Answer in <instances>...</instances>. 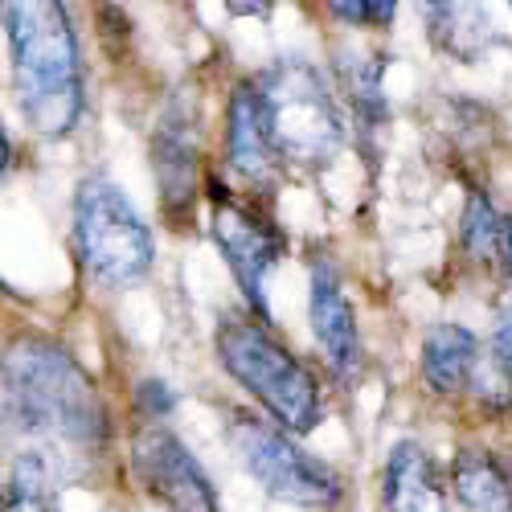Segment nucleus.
Masks as SVG:
<instances>
[{"mask_svg":"<svg viewBox=\"0 0 512 512\" xmlns=\"http://www.w3.org/2000/svg\"><path fill=\"white\" fill-rule=\"evenodd\" d=\"M0 447L9 459H37L54 480L107 447L103 398L58 340L17 336L0 353Z\"/></svg>","mask_w":512,"mask_h":512,"instance_id":"nucleus-1","label":"nucleus"},{"mask_svg":"<svg viewBox=\"0 0 512 512\" xmlns=\"http://www.w3.org/2000/svg\"><path fill=\"white\" fill-rule=\"evenodd\" d=\"M13 95L37 136H70L82 119V54L66 0H0Z\"/></svg>","mask_w":512,"mask_h":512,"instance_id":"nucleus-2","label":"nucleus"},{"mask_svg":"<svg viewBox=\"0 0 512 512\" xmlns=\"http://www.w3.org/2000/svg\"><path fill=\"white\" fill-rule=\"evenodd\" d=\"M222 369L259 402L275 426L291 435H308L324 418V394L316 373L295 357L283 340L271 332L267 316L230 312L213 332Z\"/></svg>","mask_w":512,"mask_h":512,"instance_id":"nucleus-3","label":"nucleus"},{"mask_svg":"<svg viewBox=\"0 0 512 512\" xmlns=\"http://www.w3.org/2000/svg\"><path fill=\"white\" fill-rule=\"evenodd\" d=\"M254 91H259L271 148L283 168L324 173L340 160L349 144V123L340 115L328 78L308 58L287 54L271 62L254 78Z\"/></svg>","mask_w":512,"mask_h":512,"instance_id":"nucleus-4","label":"nucleus"},{"mask_svg":"<svg viewBox=\"0 0 512 512\" xmlns=\"http://www.w3.org/2000/svg\"><path fill=\"white\" fill-rule=\"evenodd\" d=\"M74 254L103 287H132L156 263L148 222L107 177H87L74 193Z\"/></svg>","mask_w":512,"mask_h":512,"instance_id":"nucleus-5","label":"nucleus"},{"mask_svg":"<svg viewBox=\"0 0 512 512\" xmlns=\"http://www.w3.org/2000/svg\"><path fill=\"white\" fill-rule=\"evenodd\" d=\"M230 443L238 463L254 476V484L283 504L308 508V512H332L345 500V484H340L332 467L316 459L308 447H300L295 435L275 422L242 414L230 426Z\"/></svg>","mask_w":512,"mask_h":512,"instance_id":"nucleus-6","label":"nucleus"},{"mask_svg":"<svg viewBox=\"0 0 512 512\" xmlns=\"http://www.w3.org/2000/svg\"><path fill=\"white\" fill-rule=\"evenodd\" d=\"M209 197V234L218 242L226 267L234 271L254 316H267V275L283 263L287 238L275 218L259 205V193H238L234 185L209 177L201 181Z\"/></svg>","mask_w":512,"mask_h":512,"instance_id":"nucleus-7","label":"nucleus"},{"mask_svg":"<svg viewBox=\"0 0 512 512\" xmlns=\"http://www.w3.org/2000/svg\"><path fill=\"white\" fill-rule=\"evenodd\" d=\"M152 173L160 189V205L177 226L193 222L197 193H201V115L197 103L177 91L164 103L156 132H152Z\"/></svg>","mask_w":512,"mask_h":512,"instance_id":"nucleus-8","label":"nucleus"},{"mask_svg":"<svg viewBox=\"0 0 512 512\" xmlns=\"http://www.w3.org/2000/svg\"><path fill=\"white\" fill-rule=\"evenodd\" d=\"M132 472L140 488L168 512H218V492L205 467L160 422H144L132 435Z\"/></svg>","mask_w":512,"mask_h":512,"instance_id":"nucleus-9","label":"nucleus"},{"mask_svg":"<svg viewBox=\"0 0 512 512\" xmlns=\"http://www.w3.org/2000/svg\"><path fill=\"white\" fill-rule=\"evenodd\" d=\"M308 320H312V336L328 369L340 381H349L361 369V332H357V312L345 291V279H340L332 259H312Z\"/></svg>","mask_w":512,"mask_h":512,"instance_id":"nucleus-10","label":"nucleus"},{"mask_svg":"<svg viewBox=\"0 0 512 512\" xmlns=\"http://www.w3.org/2000/svg\"><path fill=\"white\" fill-rule=\"evenodd\" d=\"M226 164L246 185V193H271L283 173V164L271 148L267 115H263L259 91H254V78L238 82L226 107Z\"/></svg>","mask_w":512,"mask_h":512,"instance_id":"nucleus-11","label":"nucleus"},{"mask_svg":"<svg viewBox=\"0 0 512 512\" xmlns=\"http://www.w3.org/2000/svg\"><path fill=\"white\" fill-rule=\"evenodd\" d=\"M381 512H451L435 459L422 443L402 439L381 467Z\"/></svg>","mask_w":512,"mask_h":512,"instance_id":"nucleus-12","label":"nucleus"},{"mask_svg":"<svg viewBox=\"0 0 512 512\" xmlns=\"http://www.w3.org/2000/svg\"><path fill=\"white\" fill-rule=\"evenodd\" d=\"M480 357V340L476 332H467L463 324H435L431 332L422 336V381L426 390L439 394V398H455L467 390Z\"/></svg>","mask_w":512,"mask_h":512,"instance_id":"nucleus-13","label":"nucleus"},{"mask_svg":"<svg viewBox=\"0 0 512 512\" xmlns=\"http://www.w3.org/2000/svg\"><path fill=\"white\" fill-rule=\"evenodd\" d=\"M451 492L467 512H512V476L484 447H459L455 451Z\"/></svg>","mask_w":512,"mask_h":512,"instance_id":"nucleus-14","label":"nucleus"},{"mask_svg":"<svg viewBox=\"0 0 512 512\" xmlns=\"http://www.w3.org/2000/svg\"><path fill=\"white\" fill-rule=\"evenodd\" d=\"M422 25L435 41L439 54L459 62H472L484 54V41L492 37V21L472 0H422Z\"/></svg>","mask_w":512,"mask_h":512,"instance_id":"nucleus-15","label":"nucleus"},{"mask_svg":"<svg viewBox=\"0 0 512 512\" xmlns=\"http://www.w3.org/2000/svg\"><path fill=\"white\" fill-rule=\"evenodd\" d=\"M336 78H340V95H345L353 123L365 136H373L386 123V58H377L369 50H340L336 54Z\"/></svg>","mask_w":512,"mask_h":512,"instance_id":"nucleus-16","label":"nucleus"},{"mask_svg":"<svg viewBox=\"0 0 512 512\" xmlns=\"http://www.w3.org/2000/svg\"><path fill=\"white\" fill-rule=\"evenodd\" d=\"M500 242H504V213L492 205L488 193L472 189L459 218V246L472 263L480 267H500Z\"/></svg>","mask_w":512,"mask_h":512,"instance_id":"nucleus-17","label":"nucleus"},{"mask_svg":"<svg viewBox=\"0 0 512 512\" xmlns=\"http://www.w3.org/2000/svg\"><path fill=\"white\" fill-rule=\"evenodd\" d=\"M54 476L37 459H9V476L0 480V512H58Z\"/></svg>","mask_w":512,"mask_h":512,"instance_id":"nucleus-18","label":"nucleus"},{"mask_svg":"<svg viewBox=\"0 0 512 512\" xmlns=\"http://www.w3.org/2000/svg\"><path fill=\"white\" fill-rule=\"evenodd\" d=\"M324 5L349 29H390L402 0H324Z\"/></svg>","mask_w":512,"mask_h":512,"instance_id":"nucleus-19","label":"nucleus"},{"mask_svg":"<svg viewBox=\"0 0 512 512\" xmlns=\"http://www.w3.org/2000/svg\"><path fill=\"white\" fill-rule=\"evenodd\" d=\"M136 410H140V418L156 422V418H164V414L177 410V394L168 390L160 377H144L140 390H136Z\"/></svg>","mask_w":512,"mask_h":512,"instance_id":"nucleus-20","label":"nucleus"},{"mask_svg":"<svg viewBox=\"0 0 512 512\" xmlns=\"http://www.w3.org/2000/svg\"><path fill=\"white\" fill-rule=\"evenodd\" d=\"M234 17H267L275 9V0H222Z\"/></svg>","mask_w":512,"mask_h":512,"instance_id":"nucleus-21","label":"nucleus"},{"mask_svg":"<svg viewBox=\"0 0 512 512\" xmlns=\"http://www.w3.org/2000/svg\"><path fill=\"white\" fill-rule=\"evenodd\" d=\"M500 267H504V275H508V283H512V213L504 218V242H500Z\"/></svg>","mask_w":512,"mask_h":512,"instance_id":"nucleus-22","label":"nucleus"},{"mask_svg":"<svg viewBox=\"0 0 512 512\" xmlns=\"http://www.w3.org/2000/svg\"><path fill=\"white\" fill-rule=\"evenodd\" d=\"M5 173H9V136L0 127V181H5Z\"/></svg>","mask_w":512,"mask_h":512,"instance_id":"nucleus-23","label":"nucleus"},{"mask_svg":"<svg viewBox=\"0 0 512 512\" xmlns=\"http://www.w3.org/2000/svg\"><path fill=\"white\" fill-rule=\"evenodd\" d=\"M508 9H512V0H508Z\"/></svg>","mask_w":512,"mask_h":512,"instance_id":"nucleus-24","label":"nucleus"}]
</instances>
